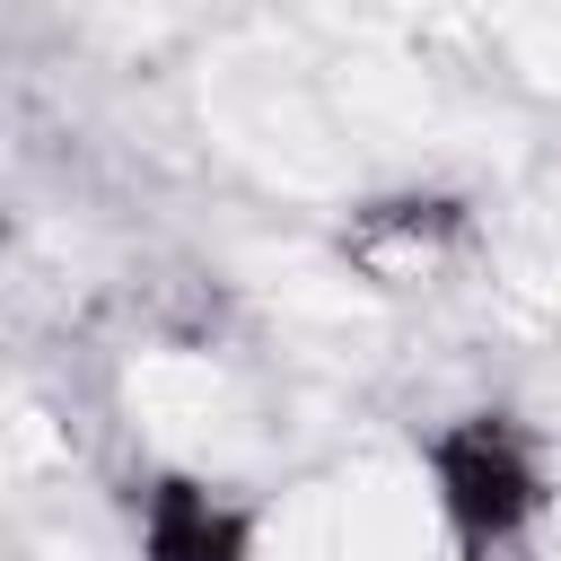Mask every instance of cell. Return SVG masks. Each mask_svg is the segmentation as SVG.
Masks as SVG:
<instances>
[{"label":"cell","instance_id":"6da1fadb","mask_svg":"<svg viewBox=\"0 0 561 561\" xmlns=\"http://www.w3.org/2000/svg\"><path fill=\"white\" fill-rule=\"evenodd\" d=\"M430 500L456 543H508L543 517V465L508 421H465L430 447Z\"/></svg>","mask_w":561,"mask_h":561},{"label":"cell","instance_id":"7a4b0ae2","mask_svg":"<svg viewBox=\"0 0 561 561\" xmlns=\"http://www.w3.org/2000/svg\"><path fill=\"white\" fill-rule=\"evenodd\" d=\"M140 561H245L254 552V517L202 482V473H167L158 491H140Z\"/></svg>","mask_w":561,"mask_h":561}]
</instances>
